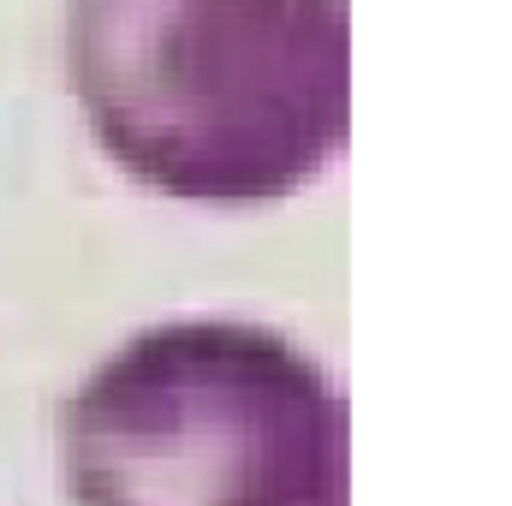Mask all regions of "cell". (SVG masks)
I'll list each match as a JSON object with an SVG mask.
<instances>
[{"label":"cell","instance_id":"cell-1","mask_svg":"<svg viewBox=\"0 0 512 506\" xmlns=\"http://www.w3.org/2000/svg\"><path fill=\"white\" fill-rule=\"evenodd\" d=\"M72 90L161 197L256 209L346 143V0H72Z\"/></svg>","mask_w":512,"mask_h":506},{"label":"cell","instance_id":"cell-2","mask_svg":"<svg viewBox=\"0 0 512 506\" xmlns=\"http://www.w3.org/2000/svg\"><path fill=\"white\" fill-rule=\"evenodd\" d=\"M78 506H346V405L251 322L143 328L60 429Z\"/></svg>","mask_w":512,"mask_h":506}]
</instances>
